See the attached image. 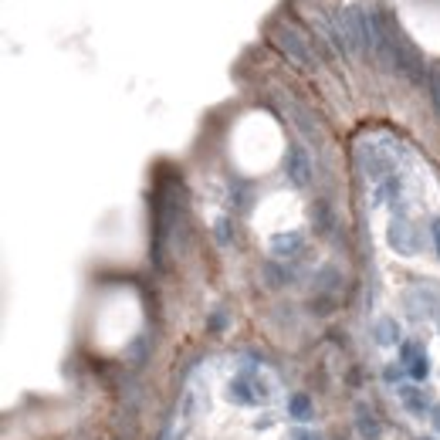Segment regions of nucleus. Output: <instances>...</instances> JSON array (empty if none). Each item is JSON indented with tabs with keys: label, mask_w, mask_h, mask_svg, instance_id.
<instances>
[{
	"label": "nucleus",
	"mask_w": 440,
	"mask_h": 440,
	"mask_svg": "<svg viewBox=\"0 0 440 440\" xmlns=\"http://www.w3.org/2000/svg\"><path fill=\"white\" fill-rule=\"evenodd\" d=\"M271 41L278 44V51L285 54L288 61H295V65H302V68H309V72L318 65V61H315V54H311V41L295 24L278 21V24L271 27Z\"/></svg>",
	"instance_id": "f257e3e1"
},
{
	"label": "nucleus",
	"mask_w": 440,
	"mask_h": 440,
	"mask_svg": "<svg viewBox=\"0 0 440 440\" xmlns=\"http://www.w3.org/2000/svg\"><path fill=\"white\" fill-rule=\"evenodd\" d=\"M389 247L400 254V258H414L416 251H420V241H416V227L410 224V217L407 213H396L393 220H389Z\"/></svg>",
	"instance_id": "f03ea898"
},
{
	"label": "nucleus",
	"mask_w": 440,
	"mask_h": 440,
	"mask_svg": "<svg viewBox=\"0 0 440 440\" xmlns=\"http://www.w3.org/2000/svg\"><path fill=\"white\" fill-rule=\"evenodd\" d=\"M285 177H288V183H291V186H298V190L311 186L315 170H311L309 149H305L302 142H291V146L285 149Z\"/></svg>",
	"instance_id": "7ed1b4c3"
},
{
	"label": "nucleus",
	"mask_w": 440,
	"mask_h": 440,
	"mask_svg": "<svg viewBox=\"0 0 440 440\" xmlns=\"http://www.w3.org/2000/svg\"><path fill=\"white\" fill-rule=\"evenodd\" d=\"M285 112H288V119H291V126L298 129V136H302L309 146L322 149V126H318V119L311 115L309 108L298 105L295 99H285Z\"/></svg>",
	"instance_id": "20e7f679"
},
{
	"label": "nucleus",
	"mask_w": 440,
	"mask_h": 440,
	"mask_svg": "<svg viewBox=\"0 0 440 440\" xmlns=\"http://www.w3.org/2000/svg\"><path fill=\"white\" fill-rule=\"evenodd\" d=\"M403 302H407V311H410L414 318H437L440 291L434 285H414L407 295H403Z\"/></svg>",
	"instance_id": "39448f33"
},
{
	"label": "nucleus",
	"mask_w": 440,
	"mask_h": 440,
	"mask_svg": "<svg viewBox=\"0 0 440 440\" xmlns=\"http://www.w3.org/2000/svg\"><path fill=\"white\" fill-rule=\"evenodd\" d=\"M400 363L410 369V376H414L416 383H423V380H427V373H430V363H427V356H423V345H420V342H403V345H400Z\"/></svg>",
	"instance_id": "423d86ee"
},
{
	"label": "nucleus",
	"mask_w": 440,
	"mask_h": 440,
	"mask_svg": "<svg viewBox=\"0 0 440 440\" xmlns=\"http://www.w3.org/2000/svg\"><path fill=\"white\" fill-rule=\"evenodd\" d=\"M315 295H322L325 302H332V295L339 291V285H342V275H339L336 264H322L318 271H315Z\"/></svg>",
	"instance_id": "0eeeda50"
},
{
	"label": "nucleus",
	"mask_w": 440,
	"mask_h": 440,
	"mask_svg": "<svg viewBox=\"0 0 440 440\" xmlns=\"http://www.w3.org/2000/svg\"><path fill=\"white\" fill-rule=\"evenodd\" d=\"M302 247H305L302 231H288V234H275V237H271V254H275V258H295Z\"/></svg>",
	"instance_id": "6e6552de"
},
{
	"label": "nucleus",
	"mask_w": 440,
	"mask_h": 440,
	"mask_svg": "<svg viewBox=\"0 0 440 440\" xmlns=\"http://www.w3.org/2000/svg\"><path fill=\"white\" fill-rule=\"evenodd\" d=\"M227 396H231V403H237V407H251V403H258V389H254V383H251L247 376H237V380H231Z\"/></svg>",
	"instance_id": "1a4fd4ad"
},
{
	"label": "nucleus",
	"mask_w": 440,
	"mask_h": 440,
	"mask_svg": "<svg viewBox=\"0 0 440 440\" xmlns=\"http://www.w3.org/2000/svg\"><path fill=\"white\" fill-rule=\"evenodd\" d=\"M400 396H403V407H407L410 414H416V416H423V414H430V410H434V407H430V396H427L423 389L403 386V389H400Z\"/></svg>",
	"instance_id": "9d476101"
},
{
	"label": "nucleus",
	"mask_w": 440,
	"mask_h": 440,
	"mask_svg": "<svg viewBox=\"0 0 440 440\" xmlns=\"http://www.w3.org/2000/svg\"><path fill=\"white\" fill-rule=\"evenodd\" d=\"M356 427H359V434H363L366 440H376V437H380V420H376V414H373L366 403H359V407H356Z\"/></svg>",
	"instance_id": "9b49d317"
},
{
	"label": "nucleus",
	"mask_w": 440,
	"mask_h": 440,
	"mask_svg": "<svg viewBox=\"0 0 440 440\" xmlns=\"http://www.w3.org/2000/svg\"><path fill=\"white\" fill-rule=\"evenodd\" d=\"M311 227L318 234H332V227H336V217H332V210H329L325 200H315L311 204Z\"/></svg>",
	"instance_id": "f8f14e48"
},
{
	"label": "nucleus",
	"mask_w": 440,
	"mask_h": 440,
	"mask_svg": "<svg viewBox=\"0 0 440 440\" xmlns=\"http://www.w3.org/2000/svg\"><path fill=\"white\" fill-rule=\"evenodd\" d=\"M373 336L380 345H396L400 342V325H396V318H380L376 325H373Z\"/></svg>",
	"instance_id": "ddd939ff"
},
{
	"label": "nucleus",
	"mask_w": 440,
	"mask_h": 440,
	"mask_svg": "<svg viewBox=\"0 0 440 440\" xmlns=\"http://www.w3.org/2000/svg\"><path fill=\"white\" fill-rule=\"evenodd\" d=\"M227 200H231V207L247 210V207H251V186H247L244 180H234L231 190H227Z\"/></svg>",
	"instance_id": "4468645a"
},
{
	"label": "nucleus",
	"mask_w": 440,
	"mask_h": 440,
	"mask_svg": "<svg viewBox=\"0 0 440 440\" xmlns=\"http://www.w3.org/2000/svg\"><path fill=\"white\" fill-rule=\"evenodd\" d=\"M288 414L295 416V420H309L311 416V400L305 393H295L291 400H288Z\"/></svg>",
	"instance_id": "2eb2a0df"
},
{
	"label": "nucleus",
	"mask_w": 440,
	"mask_h": 440,
	"mask_svg": "<svg viewBox=\"0 0 440 440\" xmlns=\"http://www.w3.org/2000/svg\"><path fill=\"white\" fill-rule=\"evenodd\" d=\"M146 352H149V345H146V336H136L126 345V359H129L132 366H142L146 363Z\"/></svg>",
	"instance_id": "dca6fc26"
},
{
	"label": "nucleus",
	"mask_w": 440,
	"mask_h": 440,
	"mask_svg": "<svg viewBox=\"0 0 440 440\" xmlns=\"http://www.w3.org/2000/svg\"><path fill=\"white\" fill-rule=\"evenodd\" d=\"M213 237H217V244H220V247H231V241H234V224H231V217H220V220L213 224Z\"/></svg>",
	"instance_id": "f3484780"
},
{
	"label": "nucleus",
	"mask_w": 440,
	"mask_h": 440,
	"mask_svg": "<svg viewBox=\"0 0 440 440\" xmlns=\"http://www.w3.org/2000/svg\"><path fill=\"white\" fill-rule=\"evenodd\" d=\"M427 88H430V105H434V112L440 115V68L430 72V85Z\"/></svg>",
	"instance_id": "a211bd4d"
},
{
	"label": "nucleus",
	"mask_w": 440,
	"mask_h": 440,
	"mask_svg": "<svg viewBox=\"0 0 440 440\" xmlns=\"http://www.w3.org/2000/svg\"><path fill=\"white\" fill-rule=\"evenodd\" d=\"M224 325H227V315H224V311H213V315H210V332H220Z\"/></svg>",
	"instance_id": "6ab92c4d"
},
{
	"label": "nucleus",
	"mask_w": 440,
	"mask_h": 440,
	"mask_svg": "<svg viewBox=\"0 0 440 440\" xmlns=\"http://www.w3.org/2000/svg\"><path fill=\"white\" fill-rule=\"evenodd\" d=\"M430 237H434V247H437V258H440V217L430 220Z\"/></svg>",
	"instance_id": "aec40b11"
},
{
	"label": "nucleus",
	"mask_w": 440,
	"mask_h": 440,
	"mask_svg": "<svg viewBox=\"0 0 440 440\" xmlns=\"http://www.w3.org/2000/svg\"><path fill=\"white\" fill-rule=\"evenodd\" d=\"M400 373H403V369H396V366H386V380H389V383H396V380H400Z\"/></svg>",
	"instance_id": "412c9836"
},
{
	"label": "nucleus",
	"mask_w": 440,
	"mask_h": 440,
	"mask_svg": "<svg viewBox=\"0 0 440 440\" xmlns=\"http://www.w3.org/2000/svg\"><path fill=\"white\" fill-rule=\"evenodd\" d=\"M430 420H434V427L440 430V403H434V410H430Z\"/></svg>",
	"instance_id": "4be33fe9"
},
{
	"label": "nucleus",
	"mask_w": 440,
	"mask_h": 440,
	"mask_svg": "<svg viewBox=\"0 0 440 440\" xmlns=\"http://www.w3.org/2000/svg\"><path fill=\"white\" fill-rule=\"evenodd\" d=\"M298 440H318V434H302Z\"/></svg>",
	"instance_id": "5701e85b"
},
{
	"label": "nucleus",
	"mask_w": 440,
	"mask_h": 440,
	"mask_svg": "<svg viewBox=\"0 0 440 440\" xmlns=\"http://www.w3.org/2000/svg\"><path fill=\"white\" fill-rule=\"evenodd\" d=\"M437 332H440V311H437Z\"/></svg>",
	"instance_id": "b1692460"
}]
</instances>
